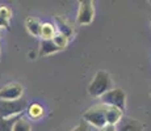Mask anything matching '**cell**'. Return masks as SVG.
Instances as JSON below:
<instances>
[{
    "label": "cell",
    "instance_id": "cell-15",
    "mask_svg": "<svg viewBox=\"0 0 151 131\" xmlns=\"http://www.w3.org/2000/svg\"><path fill=\"white\" fill-rule=\"evenodd\" d=\"M13 131H32V126L25 118L19 117L17 122L13 126Z\"/></svg>",
    "mask_w": 151,
    "mask_h": 131
},
{
    "label": "cell",
    "instance_id": "cell-2",
    "mask_svg": "<svg viewBox=\"0 0 151 131\" xmlns=\"http://www.w3.org/2000/svg\"><path fill=\"white\" fill-rule=\"evenodd\" d=\"M83 118L87 123L92 125L93 127H97L99 130L104 129L105 126H108V123H106V106L103 104L95 105L84 113Z\"/></svg>",
    "mask_w": 151,
    "mask_h": 131
},
{
    "label": "cell",
    "instance_id": "cell-4",
    "mask_svg": "<svg viewBox=\"0 0 151 131\" xmlns=\"http://www.w3.org/2000/svg\"><path fill=\"white\" fill-rule=\"evenodd\" d=\"M101 104L106 105V106H114L118 107L121 110H125L126 106V94L122 89L120 88H112L108 91L105 94H103L100 97Z\"/></svg>",
    "mask_w": 151,
    "mask_h": 131
},
{
    "label": "cell",
    "instance_id": "cell-12",
    "mask_svg": "<svg viewBox=\"0 0 151 131\" xmlns=\"http://www.w3.org/2000/svg\"><path fill=\"white\" fill-rule=\"evenodd\" d=\"M57 51H60V49L54 43L53 39L50 41H42L41 42V49H40V54L41 55H50Z\"/></svg>",
    "mask_w": 151,
    "mask_h": 131
},
{
    "label": "cell",
    "instance_id": "cell-1",
    "mask_svg": "<svg viewBox=\"0 0 151 131\" xmlns=\"http://www.w3.org/2000/svg\"><path fill=\"white\" fill-rule=\"evenodd\" d=\"M112 89V80L106 71H97L88 85V93L92 97H101Z\"/></svg>",
    "mask_w": 151,
    "mask_h": 131
},
{
    "label": "cell",
    "instance_id": "cell-19",
    "mask_svg": "<svg viewBox=\"0 0 151 131\" xmlns=\"http://www.w3.org/2000/svg\"><path fill=\"white\" fill-rule=\"evenodd\" d=\"M8 26H9V21L0 17V28H8Z\"/></svg>",
    "mask_w": 151,
    "mask_h": 131
},
{
    "label": "cell",
    "instance_id": "cell-8",
    "mask_svg": "<svg viewBox=\"0 0 151 131\" xmlns=\"http://www.w3.org/2000/svg\"><path fill=\"white\" fill-rule=\"evenodd\" d=\"M122 118H124V110L114 106H106V123L109 126H117Z\"/></svg>",
    "mask_w": 151,
    "mask_h": 131
},
{
    "label": "cell",
    "instance_id": "cell-10",
    "mask_svg": "<svg viewBox=\"0 0 151 131\" xmlns=\"http://www.w3.org/2000/svg\"><path fill=\"white\" fill-rule=\"evenodd\" d=\"M55 22H57L58 30H59L60 34L68 37V38L72 36V33H74V30H72V26L70 25L65 19H62V17H59V16H55Z\"/></svg>",
    "mask_w": 151,
    "mask_h": 131
},
{
    "label": "cell",
    "instance_id": "cell-7",
    "mask_svg": "<svg viewBox=\"0 0 151 131\" xmlns=\"http://www.w3.org/2000/svg\"><path fill=\"white\" fill-rule=\"evenodd\" d=\"M117 131H143V126L139 121L130 117H124L116 126Z\"/></svg>",
    "mask_w": 151,
    "mask_h": 131
},
{
    "label": "cell",
    "instance_id": "cell-18",
    "mask_svg": "<svg viewBox=\"0 0 151 131\" xmlns=\"http://www.w3.org/2000/svg\"><path fill=\"white\" fill-rule=\"evenodd\" d=\"M71 131H89V129H88V125H87V122L84 121V122H80V123L76 127H74Z\"/></svg>",
    "mask_w": 151,
    "mask_h": 131
},
{
    "label": "cell",
    "instance_id": "cell-14",
    "mask_svg": "<svg viewBox=\"0 0 151 131\" xmlns=\"http://www.w3.org/2000/svg\"><path fill=\"white\" fill-rule=\"evenodd\" d=\"M19 117L13 118H3L0 117V131H13V126L17 122Z\"/></svg>",
    "mask_w": 151,
    "mask_h": 131
},
{
    "label": "cell",
    "instance_id": "cell-6",
    "mask_svg": "<svg viewBox=\"0 0 151 131\" xmlns=\"http://www.w3.org/2000/svg\"><path fill=\"white\" fill-rule=\"evenodd\" d=\"M24 88L19 83H11L0 88V100L1 101H16L22 97Z\"/></svg>",
    "mask_w": 151,
    "mask_h": 131
},
{
    "label": "cell",
    "instance_id": "cell-9",
    "mask_svg": "<svg viewBox=\"0 0 151 131\" xmlns=\"http://www.w3.org/2000/svg\"><path fill=\"white\" fill-rule=\"evenodd\" d=\"M25 26H27V30L32 34L33 37H40L41 36V29L42 24L38 19L36 17H28L25 20Z\"/></svg>",
    "mask_w": 151,
    "mask_h": 131
},
{
    "label": "cell",
    "instance_id": "cell-11",
    "mask_svg": "<svg viewBox=\"0 0 151 131\" xmlns=\"http://www.w3.org/2000/svg\"><path fill=\"white\" fill-rule=\"evenodd\" d=\"M57 36V31H55V26L50 22H45L42 24V29H41V38L42 41H50Z\"/></svg>",
    "mask_w": 151,
    "mask_h": 131
},
{
    "label": "cell",
    "instance_id": "cell-16",
    "mask_svg": "<svg viewBox=\"0 0 151 131\" xmlns=\"http://www.w3.org/2000/svg\"><path fill=\"white\" fill-rule=\"evenodd\" d=\"M53 41H54L55 45L60 49V50H63V49L67 46V43H68V37L63 36V34H60V33H57V36L53 38Z\"/></svg>",
    "mask_w": 151,
    "mask_h": 131
},
{
    "label": "cell",
    "instance_id": "cell-13",
    "mask_svg": "<svg viewBox=\"0 0 151 131\" xmlns=\"http://www.w3.org/2000/svg\"><path fill=\"white\" fill-rule=\"evenodd\" d=\"M43 113H45V110H43V107L40 104H30L28 106V115L32 119L41 118L43 115Z\"/></svg>",
    "mask_w": 151,
    "mask_h": 131
},
{
    "label": "cell",
    "instance_id": "cell-5",
    "mask_svg": "<svg viewBox=\"0 0 151 131\" xmlns=\"http://www.w3.org/2000/svg\"><path fill=\"white\" fill-rule=\"evenodd\" d=\"M95 19V4L91 0H82L79 3L76 22L79 25H89Z\"/></svg>",
    "mask_w": 151,
    "mask_h": 131
},
{
    "label": "cell",
    "instance_id": "cell-3",
    "mask_svg": "<svg viewBox=\"0 0 151 131\" xmlns=\"http://www.w3.org/2000/svg\"><path fill=\"white\" fill-rule=\"evenodd\" d=\"M25 109H27V102L22 98L16 101H0V117L3 118L20 117V114Z\"/></svg>",
    "mask_w": 151,
    "mask_h": 131
},
{
    "label": "cell",
    "instance_id": "cell-20",
    "mask_svg": "<svg viewBox=\"0 0 151 131\" xmlns=\"http://www.w3.org/2000/svg\"><path fill=\"white\" fill-rule=\"evenodd\" d=\"M100 131H117V129H116V126H105L104 129H101Z\"/></svg>",
    "mask_w": 151,
    "mask_h": 131
},
{
    "label": "cell",
    "instance_id": "cell-17",
    "mask_svg": "<svg viewBox=\"0 0 151 131\" xmlns=\"http://www.w3.org/2000/svg\"><path fill=\"white\" fill-rule=\"evenodd\" d=\"M11 14H12V12H11V9L7 7V5H1V7H0V17H3V19L9 21Z\"/></svg>",
    "mask_w": 151,
    "mask_h": 131
},
{
    "label": "cell",
    "instance_id": "cell-21",
    "mask_svg": "<svg viewBox=\"0 0 151 131\" xmlns=\"http://www.w3.org/2000/svg\"><path fill=\"white\" fill-rule=\"evenodd\" d=\"M150 96H151V91H150Z\"/></svg>",
    "mask_w": 151,
    "mask_h": 131
}]
</instances>
